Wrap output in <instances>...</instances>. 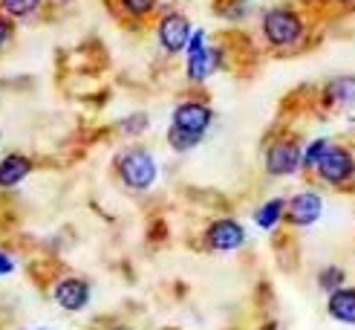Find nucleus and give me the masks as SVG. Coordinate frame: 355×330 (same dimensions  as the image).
<instances>
[{"label":"nucleus","mask_w":355,"mask_h":330,"mask_svg":"<svg viewBox=\"0 0 355 330\" xmlns=\"http://www.w3.org/2000/svg\"><path fill=\"white\" fill-rule=\"evenodd\" d=\"M116 177L124 188L130 191H148L156 185V177H159V163L153 151L141 148V145H130L116 154Z\"/></svg>","instance_id":"obj_1"},{"label":"nucleus","mask_w":355,"mask_h":330,"mask_svg":"<svg viewBox=\"0 0 355 330\" xmlns=\"http://www.w3.org/2000/svg\"><path fill=\"white\" fill-rule=\"evenodd\" d=\"M260 32L269 47L275 49H292L304 41L306 35V21L295 12L292 6H272L260 17Z\"/></svg>","instance_id":"obj_2"},{"label":"nucleus","mask_w":355,"mask_h":330,"mask_svg":"<svg viewBox=\"0 0 355 330\" xmlns=\"http://www.w3.org/2000/svg\"><path fill=\"white\" fill-rule=\"evenodd\" d=\"M205 29H193L188 49H185V79L191 84H202L223 67V49L208 47Z\"/></svg>","instance_id":"obj_3"},{"label":"nucleus","mask_w":355,"mask_h":330,"mask_svg":"<svg viewBox=\"0 0 355 330\" xmlns=\"http://www.w3.org/2000/svg\"><path fill=\"white\" fill-rule=\"evenodd\" d=\"M193 35L191 21L180 12V9H165L156 21V41L162 47L165 56H180L188 49V41Z\"/></svg>","instance_id":"obj_4"},{"label":"nucleus","mask_w":355,"mask_h":330,"mask_svg":"<svg viewBox=\"0 0 355 330\" xmlns=\"http://www.w3.org/2000/svg\"><path fill=\"white\" fill-rule=\"evenodd\" d=\"M266 174H272V177H292L304 168V148L295 136H280L275 142L266 148Z\"/></svg>","instance_id":"obj_5"},{"label":"nucleus","mask_w":355,"mask_h":330,"mask_svg":"<svg viewBox=\"0 0 355 330\" xmlns=\"http://www.w3.org/2000/svg\"><path fill=\"white\" fill-rule=\"evenodd\" d=\"M211 122H214V110H211V104L202 99H185L176 104L171 113V128L193 133V136H205Z\"/></svg>","instance_id":"obj_6"},{"label":"nucleus","mask_w":355,"mask_h":330,"mask_svg":"<svg viewBox=\"0 0 355 330\" xmlns=\"http://www.w3.org/2000/svg\"><path fill=\"white\" fill-rule=\"evenodd\" d=\"M318 180L327 185H347L355 177V156L344 145H329L327 154L321 156V163L315 168Z\"/></svg>","instance_id":"obj_7"},{"label":"nucleus","mask_w":355,"mask_h":330,"mask_svg":"<svg viewBox=\"0 0 355 330\" xmlns=\"http://www.w3.org/2000/svg\"><path fill=\"white\" fill-rule=\"evenodd\" d=\"M202 243L211 252H237L245 243V229H243V223L234 220V217H217V220H211L205 226Z\"/></svg>","instance_id":"obj_8"},{"label":"nucleus","mask_w":355,"mask_h":330,"mask_svg":"<svg viewBox=\"0 0 355 330\" xmlns=\"http://www.w3.org/2000/svg\"><path fill=\"white\" fill-rule=\"evenodd\" d=\"M90 299H93V287L81 275H64V278H58V281L52 284V302H55L61 310H67V313L87 310Z\"/></svg>","instance_id":"obj_9"},{"label":"nucleus","mask_w":355,"mask_h":330,"mask_svg":"<svg viewBox=\"0 0 355 330\" xmlns=\"http://www.w3.org/2000/svg\"><path fill=\"white\" fill-rule=\"evenodd\" d=\"M324 215V197L318 191L306 188V191H297L295 197L286 200V220L289 226H297V229H306V226L318 223V217Z\"/></svg>","instance_id":"obj_10"},{"label":"nucleus","mask_w":355,"mask_h":330,"mask_svg":"<svg viewBox=\"0 0 355 330\" xmlns=\"http://www.w3.org/2000/svg\"><path fill=\"white\" fill-rule=\"evenodd\" d=\"M35 171V160L24 151H9L0 156V191H12Z\"/></svg>","instance_id":"obj_11"},{"label":"nucleus","mask_w":355,"mask_h":330,"mask_svg":"<svg viewBox=\"0 0 355 330\" xmlns=\"http://www.w3.org/2000/svg\"><path fill=\"white\" fill-rule=\"evenodd\" d=\"M327 310L335 322L341 324H355V287H341L329 292L327 299Z\"/></svg>","instance_id":"obj_12"},{"label":"nucleus","mask_w":355,"mask_h":330,"mask_svg":"<svg viewBox=\"0 0 355 330\" xmlns=\"http://www.w3.org/2000/svg\"><path fill=\"white\" fill-rule=\"evenodd\" d=\"M355 101V79L344 76V79H332L327 87H324V104L332 110H341V108H349Z\"/></svg>","instance_id":"obj_13"},{"label":"nucleus","mask_w":355,"mask_h":330,"mask_svg":"<svg viewBox=\"0 0 355 330\" xmlns=\"http://www.w3.org/2000/svg\"><path fill=\"white\" fill-rule=\"evenodd\" d=\"M283 217H286V200L283 197H272L254 208V223L260 229H275Z\"/></svg>","instance_id":"obj_14"},{"label":"nucleus","mask_w":355,"mask_h":330,"mask_svg":"<svg viewBox=\"0 0 355 330\" xmlns=\"http://www.w3.org/2000/svg\"><path fill=\"white\" fill-rule=\"evenodd\" d=\"M44 0H0V12L9 21H29V17L41 15Z\"/></svg>","instance_id":"obj_15"},{"label":"nucleus","mask_w":355,"mask_h":330,"mask_svg":"<svg viewBox=\"0 0 355 330\" xmlns=\"http://www.w3.org/2000/svg\"><path fill=\"white\" fill-rule=\"evenodd\" d=\"M119 6L130 21H145V17L156 15L159 0H119Z\"/></svg>","instance_id":"obj_16"},{"label":"nucleus","mask_w":355,"mask_h":330,"mask_svg":"<svg viewBox=\"0 0 355 330\" xmlns=\"http://www.w3.org/2000/svg\"><path fill=\"white\" fill-rule=\"evenodd\" d=\"M150 128V116L145 113V110H136V113H128L121 122H119V131L124 133V136H141Z\"/></svg>","instance_id":"obj_17"},{"label":"nucleus","mask_w":355,"mask_h":330,"mask_svg":"<svg viewBox=\"0 0 355 330\" xmlns=\"http://www.w3.org/2000/svg\"><path fill=\"white\" fill-rule=\"evenodd\" d=\"M202 142V136H193V133H185V131H176V128H168V145L173 148V154H188Z\"/></svg>","instance_id":"obj_18"},{"label":"nucleus","mask_w":355,"mask_h":330,"mask_svg":"<svg viewBox=\"0 0 355 330\" xmlns=\"http://www.w3.org/2000/svg\"><path fill=\"white\" fill-rule=\"evenodd\" d=\"M344 284H347V272L341 267H324L321 272H318V287H321L324 292H335Z\"/></svg>","instance_id":"obj_19"},{"label":"nucleus","mask_w":355,"mask_h":330,"mask_svg":"<svg viewBox=\"0 0 355 330\" xmlns=\"http://www.w3.org/2000/svg\"><path fill=\"white\" fill-rule=\"evenodd\" d=\"M329 145H332L329 139H312V142L304 148V171H315Z\"/></svg>","instance_id":"obj_20"},{"label":"nucleus","mask_w":355,"mask_h":330,"mask_svg":"<svg viewBox=\"0 0 355 330\" xmlns=\"http://www.w3.org/2000/svg\"><path fill=\"white\" fill-rule=\"evenodd\" d=\"M220 12H223V17H228V21H240V17L248 15V0H225V6Z\"/></svg>","instance_id":"obj_21"},{"label":"nucleus","mask_w":355,"mask_h":330,"mask_svg":"<svg viewBox=\"0 0 355 330\" xmlns=\"http://www.w3.org/2000/svg\"><path fill=\"white\" fill-rule=\"evenodd\" d=\"M12 38H15V21H9V17L0 12V52L9 47Z\"/></svg>","instance_id":"obj_22"},{"label":"nucleus","mask_w":355,"mask_h":330,"mask_svg":"<svg viewBox=\"0 0 355 330\" xmlns=\"http://www.w3.org/2000/svg\"><path fill=\"white\" fill-rule=\"evenodd\" d=\"M15 258L6 252V249H0V278H3V275H12L15 272Z\"/></svg>","instance_id":"obj_23"},{"label":"nucleus","mask_w":355,"mask_h":330,"mask_svg":"<svg viewBox=\"0 0 355 330\" xmlns=\"http://www.w3.org/2000/svg\"><path fill=\"white\" fill-rule=\"evenodd\" d=\"M257 330H280V327H277V322H266V324H260Z\"/></svg>","instance_id":"obj_24"},{"label":"nucleus","mask_w":355,"mask_h":330,"mask_svg":"<svg viewBox=\"0 0 355 330\" xmlns=\"http://www.w3.org/2000/svg\"><path fill=\"white\" fill-rule=\"evenodd\" d=\"M332 3H347V6H355V0H332Z\"/></svg>","instance_id":"obj_25"},{"label":"nucleus","mask_w":355,"mask_h":330,"mask_svg":"<svg viewBox=\"0 0 355 330\" xmlns=\"http://www.w3.org/2000/svg\"><path fill=\"white\" fill-rule=\"evenodd\" d=\"M113 330H133V327H128V324H119V327H113Z\"/></svg>","instance_id":"obj_26"}]
</instances>
